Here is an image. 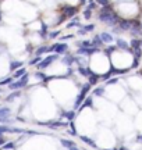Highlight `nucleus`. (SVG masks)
Wrapping results in <instances>:
<instances>
[{"mask_svg": "<svg viewBox=\"0 0 142 150\" xmlns=\"http://www.w3.org/2000/svg\"><path fill=\"white\" fill-rule=\"evenodd\" d=\"M117 82H119V79H117V78H111V79H107L106 85H114V83H117Z\"/></svg>", "mask_w": 142, "mask_h": 150, "instance_id": "obj_39", "label": "nucleus"}, {"mask_svg": "<svg viewBox=\"0 0 142 150\" xmlns=\"http://www.w3.org/2000/svg\"><path fill=\"white\" fill-rule=\"evenodd\" d=\"M67 49H68V46H67L66 43L59 42V43H55V45L50 47V52H53V53H56V54H63L67 52Z\"/></svg>", "mask_w": 142, "mask_h": 150, "instance_id": "obj_6", "label": "nucleus"}, {"mask_svg": "<svg viewBox=\"0 0 142 150\" xmlns=\"http://www.w3.org/2000/svg\"><path fill=\"white\" fill-rule=\"evenodd\" d=\"M99 78H100V76H99L98 74H95V72H93V74L91 75L89 78H88V79H89V82H88V83H89V85H91V86L96 85V83H98V82H99Z\"/></svg>", "mask_w": 142, "mask_h": 150, "instance_id": "obj_18", "label": "nucleus"}, {"mask_svg": "<svg viewBox=\"0 0 142 150\" xmlns=\"http://www.w3.org/2000/svg\"><path fill=\"white\" fill-rule=\"evenodd\" d=\"M60 143L64 149H70V147H72V146H75V143L70 139H60Z\"/></svg>", "mask_w": 142, "mask_h": 150, "instance_id": "obj_17", "label": "nucleus"}, {"mask_svg": "<svg viewBox=\"0 0 142 150\" xmlns=\"http://www.w3.org/2000/svg\"><path fill=\"white\" fill-rule=\"evenodd\" d=\"M91 91V85L89 83H85V85L81 86V92L78 93V96L75 97V100H74V110H80V107L82 106V103L85 100V97H87V93Z\"/></svg>", "mask_w": 142, "mask_h": 150, "instance_id": "obj_2", "label": "nucleus"}, {"mask_svg": "<svg viewBox=\"0 0 142 150\" xmlns=\"http://www.w3.org/2000/svg\"><path fill=\"white\" fill-rule=\"evenodd\" d=\"M85 107H93V99L92 96H87L85 97V100H84V103H82V106L80 107V110H82V108Z\"/></svg>", "mask_w": 142, "mask_h": 150, "instance_id": "obj_13", "label": "nucleus"}, {"mask_svg": "<svg viewBox=\"0 0 142 150\" xmlns=\"http://www.w3.org/2000/svg\"><path fill=\"white\" fill-rule=\"evenodd\" d=\"M78 72H80L82 76H87V78H89V76L93 74L89 68H87V67H82V65H80V67H78Z\"/></svg>", "mask_w": 142, "mask_h": 150, "instance_id": "obj_11", "label": "nucleus"}, {"mask_svg": "<svg viewBox=\"0 0 142 150\" xmlns=\"http://www.w3.org/2000/svg\"><path fill=\"white\" fill-rule=\"evenodd\" d=\"M0 13H1V8H0Z\"/></svg>", "mask_w": 142, "mask_h": 150, "instance_id": "obj_51", "label": "nucleus"}, {"mask_svg": "<svg viewBox=\"0 0 142 150\" xmlns=\"http://www.w3.org/2000/svg\"><path fill=\"white\" fill-rule=\"evenodd\" d=\"M20 96H21V91H14L13 93H10L9 96L6 97V100H7V102H13V100L18 99Z\"/></svg>", "mask_w": 142, "mask_h": 150, "instance_id": "obj_16", "label": "nucleus"}, {"mask_svg": "<svg viewBox=\"0 0 142 150\" xmlns=\"http://www.w3.org/2000/svg\"><path fill=\"white\" fill-rule=\"evenodd\" d=\"M96 7V1L95 0H89V3H88V7L87 8H89V10H93Z\"/></svg>", "mask_w": 142, "mask_h": 150, "instance_id": "obj_37", "label": "nucleus"}, {"mask_svg": "<svg viewBox=\"0 0 142 150\" xmlns=\"http://www.w3.org/2000/svg\"><path fill=\"white\" fill-rule=\"evenodd\" d=\"M68 150H80V149H78L77 146H72V147H70V149H68Z\"/></svg>", "mask_w": 142, "mask_h": 150, "instance_id": "obj_46", "label": "nucleus"}, {"mask_svg": "<svg viewBox=\"0 0 142 150\" xmlns=\"http://www.w3.org/2000/svg\"><path fill=\"white\" fill-rule=\"evenodd\" d=\"M75 63V56H72V54H67L66 57L63 59V64H66L70 67L71 64H74Z\"/></svg>", "mask_w": 142, "mask_h": 150, "instance_id": "obj_14", "label": "nucleus"}, {"mask_svg": "<svg viewBox=\"0 0 142 150\" xmlns=\"http://www.w3.org/2000/svg\"><path fill=\"white\" fill-rule=\"evenodd\" d=\"M81 140L85 143V145H89V146H92V147H96L95 142H93L91 138H88V136H81Z\"/></svg>", "mask_w": 142, "mask_h": 150, "instance_id": "obj_23", "label": "nucleus"}, {"mask_svg": "<svg viewBox=\"0 0 142 150\" xmlns=\"http://www.w3.org/2000/svg\"><path fill=\"white\" fill-rule=\"evenodd\" d=\"M0 124L1 125H7V124H13V120L10 117H0Z\"/></svg>", "mask_w": 142, "mask_h": 150, "instance_id": "obj_29", "label": "nucleus"}, {"mask_svg": "<svg viewBox=\"0 0 142 150\" xmlns=\"http://www.w3.org/2000/svg\"><path fill=\"white\" fill-rule=\"evenodd\" d=\"M59 35H60V32H59V31H55V32L48 33V38H49V39H56Z\"/></svg>", "mask_w": 142, "mask_h": 150, "instance_id": "obj_36", "label": "nucleus"}, {"mask_svg": "<svg viewBox=\"0 0 142 150\" xmlns=\"http://www.w3.org/2000/svg\"><path fill=\"white\" fill-rule=\"evenodd\" d=\"M91 17H92V10L85 8V11H84V18H85V20H89Z\"/></svg>", "mask_w": 142, "mask_h": 150, "instance_id": "obj_33", "label": "nucleus"}, {"mask_svg": "<svg viewBox=\"0 0 142 150\" xmlns=\"http://www.w3.org/2000/svg\"><path fill=\"white\" fill-rule=\"evenodd\" d=\"M111 150H117V149H111Z\"/></svg>", "mask_w": 142, "mask_h": 150, "instance_id": "obj_49", "label": "nucleus"}, {"mask_svg": "<svg viewBox=\"0 0 142 150\" xmlns=\"http://www.w3.org/2000/svg\"><path fill=\"white\" fill-rule=\"evenodd\" d=\"M80 3H81V4H85V3H87V0H80Z\"/></svg>", "mask_w": 142, "mask_h": 150, "instance_id": "obj_47", "label": "nucleus"}, {"mask_svg": "<svg viewBox=\"0 0 142 150\" xmlns=\"http://www.w3.org/2000/svg\"><path fill=\"white\" fill-rule=\"evenodd\" d=\"M137 142H138V143H142V134L137 136Z\"/></svg>", "mask_w": 142, "mask_h": 150, "instance_id": "obj_42", "label": "nucleus"}, {"mask_svg": "<svg viewBox=\"0 0 142 150\" xmlns=\"http://www.w3.org/2000/svg\"><path fill=\"white\" fill-rule=\"evenodd\" d=\"M61 117H64L67 121H74V118H75V111L74 110H70V111H64L61 114Z\"/></svg>", "mask_w": 142, "mask_h": 150, "instance_id": "obj_12", "label": "nucleus"}, {"mask_svg": "<svg viewBox=\"0 0 142 150\" xmlns=\"http://www.w3.org/2000/svg\"><path fill=\"white\" fill-rule=\"evenodd\" d=\"M25 134H28V135H39V132L32 131V129H27V131H25Z\"/></svg>", "mask_w": 142, "mask_h": 150, "instance_id": "obj_40", "label": "nucleus"}, {"mask_svg": "<svg viewBox=\"0 0 142 150\" xmlns=\"http://www.w3.org/2000/svg\"><path fill=\"white\" fill-rule=\"evenodd\" d=\"M131 46H132V49L141 47V42H139L138 39H132V40H131Z\"/></svg>", "mask_w": 142, "mask_h": 150, "instance_id": "obj_32", "label": "nucleus"}, {"mask_svg": "<svg viewBox=\"0 0 142 150\" xmlns=\"http://www.w3.org/2000/svg\"><path fill=\"white\" fill-rule=\"evenodd\" d=\"M28 81H29V75L25 74L22 75L21 78H18V81H14V82H11L9 88H10L11 91H21L22 88H25L28 85Z\"/></svg>", "mask_w": 142, "mask_h": 150, "instance_id": "obj_3", "label": "nucleus"}, {"mask_svg": "<svg viewBox=\"0 0 142 150\" xmlns=\"http://www.w3.org/2000/svg\"><path fill=\"white\" fill-rule=\"evenodd\" d=\"M11 82H14V78H13V76H7V78L0 81V86H6V85L9 86Z\"/></svg>", "mask_w": 142, "mask_h": 150, "instance_id": "obj_25", "label": "nucleus"}, {"mask_svg": "<svg viewBox=\"0 0 142 150\" xmlns=\"http://www.w3.org/2000/svg\"><path fill=\"white\" fill-rule=\"evenodd\" d=\"M25 74H27V70L22 67V68H18V70L14 72V76H13V78H21L22 75H25Z\"/></svg>", "mask_w": 142, "mask_h": 150, "instance_id": "obj_26", "label": "nucleus"}, {"mask_svg": "<svg viewBox=\"0 0 142 150\" xmlns=\"http://www.w3.org/2000/svg\"><path fill=\"white\" fill-rule=\"evenodd\" d=\"M117 27H119L120 31H130L131 27H132V21H128V20H123V18H120V21H119V24H117Z\"/></svg>", "mask_w": 142, "mask_h": 150, "instance_id": "obj_8", "label": "nucleus"}, {"mask_svg": "<svg viewBox=\"0 0 142 150\" xmlns=\"http://www.w3.org/2000/svg\"><path fill=\"white\" fill-rule=\"evenodd\" d=\"M24 67V61H11L10 63V70L11 71H17L18 68Z\"/></svg>", "mask_w": 142, "mask_h": 150, "instance_id": "obj_15", "label": "nucleus"}, {"mask_svg": "<svg viewBox=\"0 0 142 150\" xmlns=\"http://www.w3.org/2000/svg\"><path fill=\"white\" fill-rule=\"evenodd\" d=\"M99 36H100V39H102L103 43H111L113 39H114V38L111 36V33H109V32H102Z\"/></svg>", "mask_w": 142, "mask_h": 150, "instance_id": "obj_9", "label": "nucleus"}, {"mask_svg": "<svg viewBox=\"0 0 142 150\" xmlns=\"http://www.w3.org/2000/svg\"><path fill=\"white\" fill-rule=\"evenodd\" d=\"M57 59H59V54H56V53L49 54V56H46L45 59H42V61H40L36 67H38L39 70H45V68H48V67H49V65Z\"/></svg>", "mask_w": 142, "mask_h": 150, "instance_id": "obj_4", "label": "nucleus"}, {"mask_svg": "<svg viewBox=\"0 0 142 150\" xmlns=\"http://www.w3.org/2000/svg\"><path fill=\"white\" fill-rule=\"evenodd\" d=\"M35 76H36V78H39V79H42L43 82L48 79V78H46V75H45L43 72H36V74H35Z\"/></svg>", "mask_w": 142, "mask_h": 150, "instance_id": "obj_38", "label": "nucleus"}, {"mask_svg": "<svg viewBox=\"0 0 142 150\" xmlns=\"http://www.w3.org/2000/svg\"><path fill=\"white\" fill-rule=\"evenodd\" d=\"M100 49L96 46H91V47H80L78 49V54L81 56H92L93 53H98Z\"/></svg>", "mask_w": 142, "mask_h": 150, "instance_id": "obj_7", "label": "nucleus"}, {"mask_svg": "<svg viewBox=\"0 0 142 150\" xmlns=\"http://www.w3.org/2000/svg\"><path fill=\"white\" fill-rule=\"evenodd\" d=\"M141 29H142V24H141Z\"/></svg>", "mask_w": 142, "mask_h": 150, "instance_id": "obj_50", "label": "nucleus"}, {"mask_svg": "<svg viewBox=\"0 0 142 150\" xmlns=\"http://www.w3.org/2000/svg\"><path fill=\"white\" fill-rule=\"evenodd\" d=\"M42 39H46L48 38V25L46 24H42V28H40V32H39Z\"/></svg>", "mask_w": 142, "mask_h": 150, "instance_id": "obj_22", "label": "nucleus"}, {"mask_svg": "<svg viewBox=\"0 0 142 150\" xmlns=\"http://www.w3.org/2000/svg\"><path fill=\"white\" fill-rule=\"evenodd\" d=\"M95 1H96L98 4H100L102 7H106V6H109V4H110L109 0H95Z\"/></svg>", "mask_w": 142, "mask_h": 150, "instance_id": "obj_34", "label": "nucleus"}, {"mask_svg": "<svg viewBox=\"0 0 142 150\" xmlns=\"http://www.w3.org/2000/svg\"><path fill=\"white\" fill-rule=\"evenodd\" d=\"M11 110L9 107H0V117H10Z\"/></svg>", "mask_w": 142, "mask_h": 150, "instance_id": "obj_20", "label": "nucleus"}, {"mask_svg": "<svg viewBox=\"0 0 142 150\" xmlns=\"http://www.w3.org/2000/svg\"><path fill=\"white\" fill-rule=\"evenodd\" d=\"M78 46H80V47H91L93 45H92V40H80V42H78Z\"/></svg>", "mask_w": 142, "mask_h": 150, "instance_id": "obj_27", "label": "nucleus"}, {"mask_svg": "<svg viewBox=\"0 0 142 150\" xmlns=\"http://www.w3.org/2000/svg\"><path fill=\"white\" fill-rule=\"evenodd\" d=\"M117 150H128V149H127L126 146H121V147H119V149H117Z\"/></svg>", "mask_w": 142, "mask_h": 150, "instance_id": "obj_45", "label": "nucleus"}, {"mask_svg": "<svg viewBox=\"0 0 142 150\" xmlns=\"http://www.w3.org/2000/svg\"><path fill=\"white\" fill-rule=\"evenodd\" d=\"M93 29H95V25H93V24H89V25H85V27H84V31H85V32H92Z\"/></svg>", "mask_w": 142, "mask_h": 150, "instance_id": "obj_35", "label": "nucleus"}, {"mask_svg": "<svg viewBox=\"0 0 142 150\" xmlns=\"http://www.w3.org/2000/svg\"><path fill=\"white\" fill-rule=\"evenodd\" d=\"M92 45L93 46H96V47H102V45H103V42H102V39H100V36L99 35H96V36L92 39Z\"/></svg>", "mask_w": 142, "mask_h": 150, "instance_id": "obj_19", "label": "nucleus"}, {"mask_svg": "<svg viewBox=\"0 0 142 150\" xmlns=\"http://www.w3.org/2000/svg\"><path fill=\"white\" fill-rule=\"evenodd\" d=\"M93 95H95V96H103L104 95V88L103 86H96V88L93 89Z\"/></svg>", "mask_w": 142, "mask_h": 150, "instance_id": "obj_21", "label": "nucleus"}, {"mask_svg": "<svg viewBox=\"0 0 142 150\" xmlns=\"http://www.w3.org/2000/svg\"><path fill=\"white\" fill-rule=\"evenodd\" d=\"M78 33H80V35H85V31H84V28H81V29H80V31H78Z\"/></svg>", "mask_w": 142, "mask_h": 150, "instance_id": "obj_44", "label": "nucleus"}, {"mask_svg": "<svg viewBox=\"0 0 142 150\" xmlns=\"http://www.w3.org/2000/svg\"><path fill=\"white\" fill-rule=\"evenodd\" d=\"M98 18H99V21L106 22L110 27H116V25L119 24V21H120V17L113 11V6L111 4L106 6V7H102L100 11H99Z\"/></svg>", "mask_w": 142, "mask_h": 150, "instance_id": "obj_1", "label": "nucleus"}, {"mask_svg": "<svg viewBox=\"0 0 142 150\" xmlns=\"http://www.w3.org/2000/svg\"><path fill=\"white\" fill-rule=\"evenodd\" d=\"M141 46H142V42H141Z\"/></svg>", "mask_w": 142, "mask_h": 150, "instance_id": "obj_52", "label": "nucleus"}, {"mask_svg": "<svg viewBox=\"0 0 142 150\" xmlns=\"http://www.w3.org/2000/svg\"><path fill=\"white\" fill-rule=\"evenodd\" d=\"M116 49H117V46H114V45H110V46H107V47L104 49V53L106 54H111L116 52Z\"/></svg>", "mask_w": 142, "mask_h": 150, "instance_id": "obj_30", "label": "nucleus"}, {"mask_svg": "<svg viewBox=\"0 0 142 150\" xmlns=\"http://www.w3.org/2000/svg\"><path fill=\"white\" fill-rule=\"evenodd\" d=\"M40 61H42V57H40V56H36V57H33V59L29 61V65H38Z\"/></svg>", "mask_w": 142, "mask_h": 150, "instance_id": "obj_31", "label": "nucleus"}, {"mask_svg": "<svg viewBox=\"0 0 142 150\" xmlns=\"http://www.w3.org/2000/svg\"><path fill=\"white\" fill-rule=\"evenodd\" d=\"M16 149V143L14 142H6L3 145V150H13Z\"/></svg>", "mask_w": 142, "mask_h": 150, "instance_id": "obj_28", "label": "nucleus"}, {"mask_svg": "<svg viewBox=\"0 0 142 150\" xmlns=\"http://www.w3.org/2000/svg\"><path fill=\"white\" fill-rule=\"evenodd\" d=\"M71 38H74V35H67V36L61 38V39H63V40H66V39H71Z\"/></svg>", "mask_w": 142, "mask_h": 150, "instance_id": "obj_43", "label": "nucleus"}, {"mask_svg": "<svg viewBox=\"0 0 142 150\" xmlns=\"http://www.w3.org/2000/svg\"><path fill=\"white\" fill-rule=\"evenodd\" d=\"M6 143V139H4V136H3V135H1V136H0V145L3 146Z\"/></svg>", "mask_w": 142, "mask_h": 150, "instance_id": "obj_41", "label": "nucleus"}, {"mask_svg": "<svg viewBox=\"0 0 142 150\" xmlns=\"http://www.w3.org/2000/svg\"><path fill=\"white\" fill-rule=\"evenodd\" d=\"M60 10L63 11V14H66L67 18H72V17L77 14L78 8H77V7H74V6L64 4V6H61V7H60Z\"/></svg>", "mask_w": 142, "mask_h": 150, "instance_id": "obj_5", "label": "nucleus"}, {"mask_svg": "<svg viewBox=\"0 0 142 150\" xmlns=\"http://www.w3.org/2000/svg\"><path fill=\"white\" fill-rule=\"evenodd\" d=\"M49 52H50V47H48V46H40V47L36 50V56H42V54L49 53Z\"/></svg>", "mask_w": 142, "mask_h": 150, "instance_id": "obj_24", "label": "nucleus"}, {"mask_svg": "<svg viewBox=\"0 0 142 150\" xmlns=\"http://www.w3.org/2000/svg\"><path fill=\"white\" fill-rule=\"evenodd\" d=\"M1 20H3V18H1V13H0V22H1Z\"/></svg>", "mask_w": 142, "mask_h": 150, "instance_id": "obj_48", "label": "nucleus"}, {"mask_svg": "<svg viewBox=\"0 0 142 150\" xmlns=\"http://www.w3.org/2000/svg\"><path fill=\"white\" fill-rule=\"evenodd\" d=\"M117 49H123V50H130L131 52V49H130V46H128V43L126 42V40H123L121 38H117Z\"/></svg>", "mask_w": 142, "mask_h": 150, "instance_id": "obj_10", "label": "nucleus"}]
</instances>
